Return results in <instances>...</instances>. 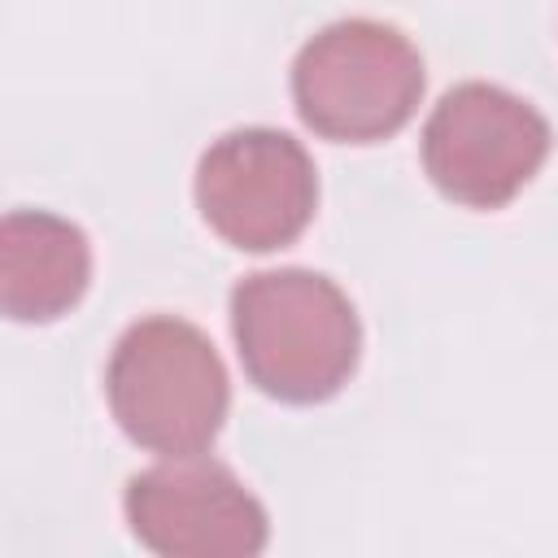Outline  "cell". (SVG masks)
<instances>
[{"mask_svg": "<svg viewBox=\"0 0 558 558\" xmlns=\"http://www.w3.org/2000/svg\"><path fill=\"white\" fill-rule=\"evenodd\" d=\"M92 279L87 235L44 209H13L0 222V305L13 323H52L74 310Z\"/></svg>", "mask_w": 558, "mask_h": 558, "instance_id": "obj_7", "label": "cell"}, {"mask_svg": "<svg viewBox=\"0 0 558 558\" xmlns=\"http://www.w3.org/2000/svg\"><path fill=\"white\" fill-rule=\"evenodd\" d=\"M105 392L118 427L153 453L209 449L227 418V371L209 336L174 314L140 318L113 344Z\"/></svg>", "mask_w": 558, "mask_h": 558, "instance_id": "obj_2", "label": "cell"}, {"mask_svg": "<svg viewBox=\"0 0 558 558\" xmlns=\"http://www.w3.org/2000/svg\"><path fill=\"white\" fill-rule=\"evenodd\" d=\"M201 218L244 253L292 244L318 205L310 153L270 126H244L214 140L196 166Z\"/></svg>", "mask_w": 558, "mask_h": 558, "instance_id": "obj_5", "label": "cell"}, {"mask_svg": "<svg viewBox=\"0 0 558 558\" xmlns=\"http://www.w3.org/2000/svg\"><path fill=\"white\" fill-rule=\"evenodd\" d=\"M423 96V57L388 22L344 17L323 26L292 61L301 122L336 144L397 135Z\"/></svg>", "mask_w": 558, "mask_h": 558, "instance_id": "obj_3", "label": "cell"}, {"mask_svg": "<svg viewBox=\"0 0 558 558\" xmlns=\"http://www.w3.org/2000/svg\"><path fill=\"white\" fill-rule=\"evenodd\" d=\"M549 122L493 83H458L423 126L427 179L466 209H501L541 170Z\"/></svg>", "mask_w": 558, "mask_h": 558, "instance_id": "obj_4", "label": "cell"}, {"mask_svg": "<svg viewBox=\"0 0 558 558\" xmlns=\"http://www.w3.org/2000/svg\"><path fill=\"white\" fill-rule=\"evenodd\" d=\"M126 523L166 558H253L266 549L262 501L214 458H170L126 484Z\"/></svg>", "mask_w": 558, "mask_h": 558, "instance_id": "obj_6", "label": "cell"}, {"mask_svg": "<svg viewBox=\"0 0 558 558\" xmlns=\"http://www.w3.org/2000/svg\"><path fill=\"white\" fill-rule=\"evenodd\" d=\"M231 331L244 375L275 401L336 397L362 353L349 296L314 270H257L231 292Z\"/></svg>", "mask_w": 558, "mask_h": 558, "instance_id": "obj_1", "label": "cell"}]
</instances>
